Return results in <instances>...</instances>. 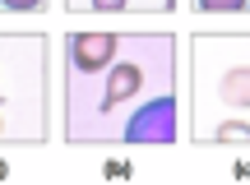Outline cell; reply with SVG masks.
I'll return each mask as SVG.
<instances>
[{"label": "cell", "mask_w": 250, "mask_h": 185, "mask_svg": "<svg viewBox=\"0 0 250 185\" xmlns=\"http://www.w3.org/2000/svg\"><path fill=\"white\" fill-rule=\"evenodd\" d=\"M176 33H125L116 61L93 74H61V139L65 144H121L125 121L148 97L171 93L181 74Z\"/></svg>", "instance_id": "cell-1"}, {"label": "cell", "mask_w": 250, "mask_h": 185, "mask_svg": "<svg viewBox=\"0 0 250 185\" xmlns=\"http://www.w3.org/2000/svg\"><path fill=\"white\" fill-rule=\"evenodd\" d=\"M0 139L5 148H37L51 139V37H0Z\"/></svg>", "instance_id": "cell-3"}, {"label": "cell", "mask_w": 250, "mask_h": 185, "mask_svg": "<svg viewBox=\"0 0 250 185\" xmlns=\"http://www.w3.org/2000/svg\"><path fill=\"white\" fill-rule=\"evenodd\" d=\"M102 176H107V181H125V176H134V167H130V162H107Z\"/></svg>", "instance_id": "cell-7"}, {"label": "cell", "mask_w": 250, "mask_h": 185, "mask_svg": "<svg viewBox=\"0 0 250 185\" xmlns=\"http://www.w3.org/2000/svg\"><path fill=\"white\" fill-rule=\"evenodd\" d=\"M181 139V93H158L125 121L121 144H176Z\"/></svg>", "instance_id": "cell-4"}, {"label": "cell", "mask_w": 250, "mask_h": 185, "mask_svg": "<svg viewBox=\"0 0 250 185\" xmlns=\"http://www.w3.org/2000/svg\"><path fill=\"white\" fill-rule=\"evenodd\" d=\"M46 5H51V0H0L5 19H19V14H42Z\"/></svg>", "instance_id": "cell-6"}, {"label": "cell", "mask_w": 250, "mask_h": 185, "mask_svg": "<svg viewBox=\"0 0 250 185\" xmlns=\"http://www.w3.org/2000/svg\"><path fill=\"white\" fill-rule=\"evenodd\" d=\"M232 176H236V181H250V158H246V162H236V167H232Z\"/></svg>", "instance_id": "cell-8"}, {"label": "cell", "mask_w": 250, "mask_h": 185, "mask_svg": "<svg viewBox=\"0 0 250 185\" xmlns=\"http://www.w3.org/2000/svg\"><path fill=\"white\" fill-rule=\"evenodd\" d=\"M246 14H250V9H246Z\"/></svg>", "instance_id": "cell-9"}, {"label": "cell", "mask_w": 250, "mask_h": 185, "mask_svg": "<svg viewBox=\"0 0 250 185\" xmlns=\"http://www.w3.org/2000/svg\"><path fill=\"white\" fill-rule=\"evenodd\" d=\"M190 139L250 144V33L190 37Z\"/></svg>", "instance_id": "cell-2"}, {"label": "cell", "mask_w": 250, "mask_h": 185, "mask_svg": "<svg viewBox=\"0 0 250 185\" xmlns=\"http://www.w3.org/2000/svg\"><path fill=\"white\" fill-rule=\"evenodd\" d=\"M186 9L199 19H232V14H246L250 0H186Z\"/></svg>", "instance_id": "cell-5"}]
</instances>
